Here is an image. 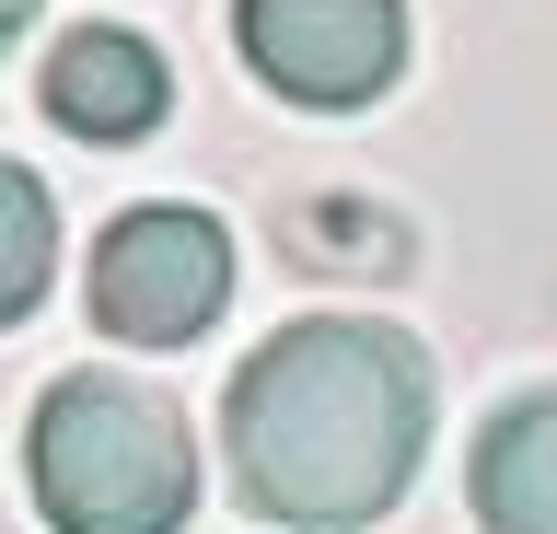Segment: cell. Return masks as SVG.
I'll list each match as a JSON object with an SVG mask.
<instances>
[{"mask_svg": "<svg viewBox=\"0 0 557 534\" xmlns=\"http://www.w3.org/2000/svg\"><path fill=\"white\" fill-rule=\"evenodd\" d=\"M24 24H35V0H0V47H12V36H24Z\"/></svg>", "mask_w": 557, "mask_h": 534, "instance_id": "9c48e42d", "label": "cell"}, {"mask_svg": "<svg viewBox=\"0 0 557 534\" xmlns=\"http://www.w3.org/2000/svg\"><path fill=\"white\" fill-rule=\"evenodd\" d=\"M465 499H476L487 534H557V384L546 395H511V407L476 430Z\"/></svg>", "mask_w": 557, "mask_h": 534, "instance_id": "8992f818", "label": "cell"}, {"mask_svg": "<svg viewBox=\"0 0 557 534\" xmlns=\"http://www.w3.org/2000/svg\"><path fill=\"white\" fill-rule=\"evenodd\" d=\"M35 105L59 116L70 140L128 151V140H151L174 116V71H163V47L128 36V24H70L47 47V71H35Z\"/></svg>", "mask_w": 557, "mask_h": 534, "instance_id": "5b68a950", "label": "cell"}, {"mask_svg": "<svg viewBox=\"0 0 557 534\" xmlns=\"http://www.w3.org/2000/svg\"><path fill=\"white\" fill-rule=\"evenodd\" d=\"M233 302V233L186 198H139L94 233V268H82V314L116 349H186L209 337Z\"/></svg>", "mask_w": 557, "mask_h": 534, "instance_id": "3957f363", "label": "cell"}, {"mask_svg": "<svg viewBox=\"0 0 557 534\" xmlns=\"http://www.w3.org/2000/svg\"><path fill=\"white\" fill-rule=\"evenodd\" d=\"M47 280H59V198H47V175L0 163V325H24Z\"/></svg>", "mask_w": 557, "mask_h": 534, "instance_id": "ba28073f", "label": "cell"}, {"mask_svg": "<svg viewBox=\"0 0 557 534\" xmlns=\"http://www.w3.org/2000/svg\"><path fill=\"white\" fill-rule=\"evenodd\" d=\"M233 488L278 534H372L430 454V360L372 314H302L221 395Z\"/></svg>", "mask_w": 557, "mask_h": 534, "instance_id": "6da1fadb", "label": "cell"}, {"mask_svg": "<svg viewBox=\"0 0 557 534\" xmlns=\"http://www.w3.org/2000/svg\"><path fill=\"white\" fill-rule=\"evenodd\" d=\"M278 256L313 268V280H407V221L383 198H290L278 210Z\"/></svg>", "mask_w": 557, "mask_h": 534, "instance_id": "52a82bcc", "label": "cell"}, {"mask_svg": "<svg viewBox=\"0 0 557 534\" xmlns=\"http://www.w3.org/2000/svg\"><path fill=\"white\" fill-rule=\"evenodd\" d=\"M233 36L244 71L313 116L383 105L407 82V0H233Z\"/></svg>", "mask_w": 557, "mask_h": 534, "instance_id": "277c9868", "label": "cell"}, {"mask_svg": "<svg viewBox=\"0 0 557 534\" xmlns=\"http://www.w3.org/2000/svg\"><path fill=\"white\" fill-rule=\"evenodd\" d=\"M35 511L59 534H174L198 511V442L186 407L128 372H59L24 430Z\"/></svg>", "mask_w": 557, "mask_h": 534, "instance_id": "7a4b0ae2", "label": "cell"}]
</instances>
